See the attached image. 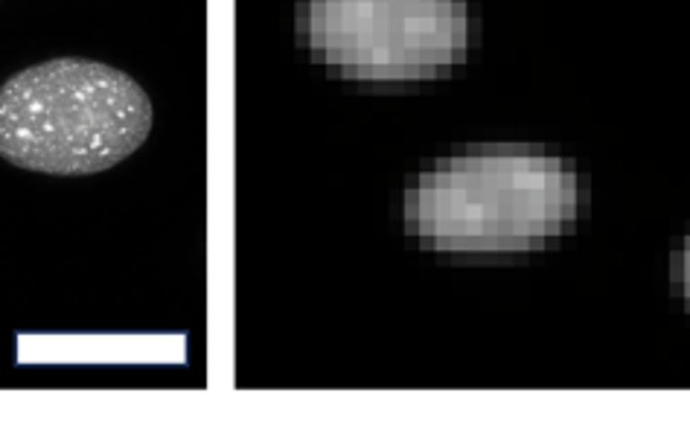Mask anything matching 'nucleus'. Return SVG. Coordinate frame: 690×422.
<instances>
[{"instance_id":"nucleus-1","label":"nucleus","mask_w":690,"mask_h":422,"mask_svg":"<svg viewBox=\"0 0 690 422\" xmlns=\"http://www.w3.org/2000/svg\"><path fill=\"white\" fill-rule=\"evenodd\" d=\"M152 99L129 73L50 58L0 85V157L44 175H96L152 131Z\"/></svg>"},{"instance_id":"nucleus-2","label":"nucleus","mask_w":690,"mask_h":422,"mask_svg":"<svg viewBox=\"0 0 690 422\" xmlns=\"http://www.w3.org/2000/svg\"><path fill=\"white\" fill-rule=\"evenodd\" d=\"M577 175L557 157L484 148L443 160L405 195V225L446 254H519L577 213Z\"/></svg>"},{"instance_id":"nucleus-3","label":"nucleus","mask_w":690,"mask_h":422,"mask_svg":"<svg viewBox=\"0 0 690 422\" xmlns=\"http://www.w3.org/2000/svg\"><path fill=\"white\" fill-rule=\"evenodd\" d=\"M306 35L324 65L353 79H423L466 53L461 0H309Z\"/></svg>"},{"instance_id":"nucleus-4","label":"nucleus","mask_w":690,"mask_h":422,"mask_svg":"<svg viewBox=\"0 0 690 422\" xmlns=\"http://www.w3.org/2000/svg\"><path fill=\"white\" fill-rule=\"evenodd\" d=\"M679 283H682L685 297L690 301V239H687L685 251H682V256H679Z\"/></svg>"}]
</instances>
